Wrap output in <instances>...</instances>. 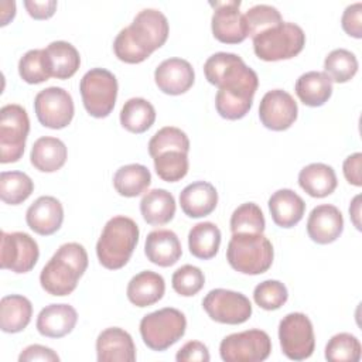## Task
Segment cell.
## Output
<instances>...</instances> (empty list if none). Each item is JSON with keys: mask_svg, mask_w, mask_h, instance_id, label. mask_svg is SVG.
Segmentation results:
<instances>
[{"mask_svg": "<svg viewBox=\"0 0 362 362\" xmlns=\"http://www.w3.org/2000/svg\"><path fill=\"white\" fill-rule=\"evenodd\" d=\"M204 74L211 85L218 86L215 107L221 117L238 120L245 117L259 86L257 74L232 52H216L204 64Z\"/></svg>", "mask_w": 362, "mask_h": 362, "instance_id": "6da1fadb", "label": "cell"}, {"mask_svg": "<svg viewBox=\"0 0 362 362\" xmlns=\"http://www.w3.org/2000/svg\"><path fill=\"white\" fill-rule=\"evenodd\" d=\"M88 269V253L81 243L61 245L40 273L41 287L51 296L71 294Z\"/></svg>", "mask_w": 362, "mask_h": 362, "instance_id": "7a4b0ae2", "label": "cell"}, {"mask_svg": "<svg viewBox=\"0 0 362 362\" xmlns=\"http://www.w3.org/2000/svg\"><path fill=\"white\" fill-rule=\"evenodd\" d=\"M137 223L124 215L110 218L96 243L99 263L109 270L122 269L132 257L139 242Z\"/></svg>", "mask_w": 362, "mask_h": 362, "instance_id": "3957f363", "label": "cell"}, {"mask_svg": "<svg viewBox=\"0 0 362 362\" xmlns=\"http://www.w3.org/2000/svg\"><path fill=\"white\" fill-rule=\"evenodd\" d=\"M272 242L263 233H232L226 259L230 267L242 274H262L273 263Z\"/></svg>", "mask_w": 362, "mask_h": 362, "instance_id": "277c9868", "label": "cell"}, {"mask_svg": "<svg viewBox=\"0 0 362 362\" xmlns=\"http://www.w3.org/2000/svg\"><path fill=\"white\" fill-rule=\"evenodd\" d=\"M304 45L305 34L303 28L290 21H283L253 37L256 57L267 62L290 59L298 55Z\"/></svg>", "mask_w": 362, "mask_h": 362, "instance_id": "5b68a950", "label": "cell"}, {"mask_svg": "<svg viewBox=\"0 0 362 362\" xmlns=\"http://www.w3.org/2000/svg\"><path fill=\"white\" fill-rule=\"evenodd\" d=\"M187 329L185 315L173 307H165L144 315L140 321V335L151 351H165L178 342Z\"/></svg>", "mask_w": 362, "mask_h": 362, "instance_id": "8992f818", "label": "cell"}, {"mask_svg": "<svg viewBox=\"0 0 362 362\" xmlns=\"http://www.w3.org/2000/svg\"><path fill=\"white\" fill-rule=\"evenodd\" d=\"M117 89L116 76L105 68H92L82 76L79 83L83 106L96 119L110 115L116 103Z\"/></svg>", "mask_w": 362, "mask_h": 362, "instance_id": "52a82bcc", "label": "cell"}, {"mask_svg": "<svg viewBox=\"0 0 362 362\" xmlns=\"http://www.w3.org/2000/svg\"><path fill=\"white\" fill-rule=\"evenodd\" d=\"M30 132L27 110L16 103L0 109V161L16 163L24 154L25 140Z\"/></svg>", "mask_w": 362, "mask_h": 362, "instance_id": "ba28073f", "label": "cell"}, {"mask_svg": "<svg viewBox=\"0 0 362 362\" xmlns=\"http://www.w3.org/2000/svg\"><path fill=\"white\" fill-rule=\"evenodd\" d=\"M279 341L281 352L291 361L310 358L315 348L314 328L303 313H290L279 324Z\"/></svg>", "mask_w": 362, "mask_h": 362, "instance_id": "9c48e42d", "label": "cell"}, {"mask_svg": "<svg viewBox=\"0 0 362 362\" xmlns=\"http://www.w3.org/2000/svg\"><path fill=\"white\" fill-rule=\"evenodd\" d=\"M272 352V339L266 331L246 329L225 337L219 355L225 362H262Z\"/></svg>", "mask_w": 362, "mask_h": 362, "instance_id": "30bf717a", "label": "cell"}, {"mask_svg": "<svg viewBox=\"0 0 362 362\" xmlns=\"http://www.w3.org/2000/svg\"><path fill=\"white\" fill-rule=\"evenodd\" d=\"M202 308L211 320L228 325L243 324L252 315L249 298L239 291L226 288L211 290L202 300Z\"/></svg>", "mask_w": 362, "mask_h": 362, "instance_id": "8fae6325", "label": "cell"}, {"mask_svg": "<svg viewBox=\"0 0 362 362\" xmlns=\"http://www.w3.org/2000/svg\"><path fill=\"white\" fill-rule=\"evenodd\" d=\"M34 110L38 122L48 129H64L74 117L75 107L72 96L59 86H49L40 90L34 99Z\"/></svg>", "mask_w": 362, "mask_h": 362, "instance_id": "7c38bea8", "label": "cell"}, {"mask_svg": "<svg viewBox=\"0 0 362 362\" xmlns=\"http://www.w3.org/2000/svg\"><path fill=\"white\" fill-rule=\"evenodd\" d=\"M124 28L139 49L148 57L165 44L170 33L167 17L156 8L139 11L133 23Z\"/></svg>", "mask_w": 362, "mask_h": 362, "instance_id": "4fadbf2b", "label": "cell"}, {"mask_svg": "<svg viewBox=\"0 0 362 362\" xmlns=\"http://www.w3.org/2000/svg\"><path fill=\"white\" fill-rule=\"evenodd\" d=\"M40 249L25 232H1L0 266L14 273H27L37 264Z\"/></svg>", "mask_w": 362, "mask_h": 362, "instance_id": "5bb4252c", "label": "cell"}, {"mask_svg": "<svg viewBox=\"0 0 362 362\" xmlns=\"http://www.w3.org/2000/svg\"><path fill=\"white\" fill-rule=\"evenodd\" d=\"M297 102L283 89L266 92L259 105V119L262 124L273 132H283L291 127L297 120Z\"/></svg>", "mask_w": 362, "mask_h": 362, "instance_id": "9a60e30c", "label": "cell"}, {"mask_svg": "<svg viewBox=\"0 0 362 362\" xmlns=\"http://www.w3.org/2000/svg\"><path fill=\"white\" fill-rule=\"evenodd\" d=\"M215 10L211 20L214 37L223 44H239L247 38L245 16L239 11L240 1H215L209 3Z\"/></svg>", "mask_w": 362, "mask_h": 362, "instance_id": "2e32d148", "label": "cell"}, {"mask_svg": "<svg viewBox=\"0 0 362 362\" xmlns=\"http://www.w3.org/2000/svg\"><path fill=\"white\" fill-rule=\"evenodd\" d=\"M154 82L165 95H181L195 82L192 65L182 58H167L154 71Z\"/></svg>", "mask_w": 362, "mask_h": 362, "instance_id": "e0dca14e", "label": "cell"}, {"mask_svg": "<svg viewBox=\"0 0 362 362\" xmlns=\"http://www.w3.org/2000/svg\"><path fill=\"white\" fill-rule=\"evenodd\" d=\"M344 230V216L341 211L331 204H322L308 215L307 233L310 239L318 245L335 242Z\"/></svg>", "mask_w": 362, "mask_h": 362, "instance_id": "ac0fdd59", "label": "cell"}, {"mask_svg": "<svg viewBox=\"0 0 362 362\" xmlns=\"http://www.w3.org/2000/svg\"><path fill=\"white\" fill-rule=\"evenodd\" d=\"M25 222L31 230L41 236L55 233L64 222L62 204L51 195L38 197L25 212Z\"/></svg>", "mask_w": 362, "mask_h": 362, "instance_id": "d6986e66", "label": "cell"}, {"mask_svg": "<svg viewBox=\"0 0 362 362\" xmlns=\"http://www.w3.org/2000/svg\"><path fill=\"white\" fill-rule=\"evenodd\" d=\"M99 362H134L136 346L132 335L119 327L103 329L96 338Z\"/></svg>", "mask_w": 362, "mask_h": 362, "instance_id": "ffe728a7", "label": "cell"}, {"mask_svg": "<svg viewBox=\"0 0 362 362\" xmlns=\"http://www.w3.org/2000/svg\"><path fill=\"white\" fill-rule=\"evenodd\" d=\"M78 313L69 304H49L37 317V331L47 338H62L76 325Z\"/></svg>", "mask_w": 362, "mask_h": 362, "instance_id": "44dd1931", "label": "cell"}, {"mask_svg": "<svg viewBox=\"0 0 362 362\" xmlns=\"http://www.w3.org/2000/svg\"><path fill=\"white\" fill-rule=\"evenodd\" d=\"M144 253L151 263L160 267H170L180 260L182 247L178 236L173 230L157 229L147 235Z\"/></svg>", "mask_w": 362, "mask_h": 362, "instance_id": "7402d4cb", "label": "cell"}, {"mask_svg": "<svg viewBox=\"0 0 362 362\" xmlns=\"http://www.w3.org/2000/svg\"><path fill=\"white\" fill-rule=\"evenodd\" d=\"M180 205L189 218H204L212 214L218 205V192L208 181L188 184L180 192Z\"/></svg>", "mask_w": 362, "mask_h": 362, "instance_id": "603a6c76", "label": "cell"}, {"mask_svg": "<svg viewBox=\"0 0 362 362\" xmlns=\"http://www.w3.org/2000/svg\"><path fill=\"white\" fill-rule=\"evenodd\" d=\"M269 211L273 222L280 228H293L304 216V199L290 188H281L269 198Z\"/></svg>", "mask_w": 362, "mask_h": 362, "instance_id": "cb8c5ba5", "label": "cell"}, {"mask_svg": "<svg viewBox=\"0 0 362 362\" xmlns=\"http://www.w3.org/2000/svg\"><path fill=\"white\" fill-rule=\"evenodd\" d=\"M165 293V281L161 274L143 270L133 276L127 284V298L136 307H148L158 303Z\"/></svg>", "mask_w": 362, "mask_h": 362, "instance_id": "d4e9b609", "label": "cell"}, {"mask_svg": "<svg viewBox=\"0 0 362 362\" xmlns=\"http://www.w3.org/2000/svg\"><path fill=\"white\" fill-rule=\"evenodd\" d=\"M68 157L66 146L62 140L51 136L40 137L30 151V161L41 173H55L64 167Z\"/></svg>", "mask_w": 362, "mask_h": 362, "instance_id": "484cf974", "label": "cell"}, {"mask_svg": "<svg viewBox=\"0 0 362 362\" xmlns=\"http://www.w3.org/2000/svg\"><path fill=\"white\" fill-rule=\"evenodd\" d=\"M298 184L310 197L324 198L335 191L338 180L331 165L324 163H311L300 170Z\"/></svg>", "mask_w": 362, "mask_h": 362, "instance_id": "4316f807", "label": "cell"}, {"mask_svg": "<svg viewBox=\"0 0 362 362\" xmlns=\"http://www.w3.org/2000/svg\"><path fill=\"white\" fill-rule=\"evenodd\" d=\"M140 212L148 225H165L173 221L175 215V199L173 194L164 188L150 189L140 201Z\"/></svg>", "mask_w": 362, "mask_h": 362, "instance_id": "83f0119b", "label": "cell"}, {"mask_svg": "<svg viewBox=\"0 0 362 362\" xmlns=\"http://www.w3.org/2000/svg\"><path fill=\"white\" fill-rule=\"evenodd\" d=\"M33 304L21 294L4 296L0 301V328L3 332H21L31 321Z\"/></svg>", "mask_w": 362, "mask_h": 362, "instance_id": "f1b7e54d", "label": "cell"}, {"mask_svg": "<svg viewBox=\"0 0 362 362\" xmlns=\"http://www.w3.org/2000/svg\"><path fill=\"white\" fill-rule=\"evenodd\" d=\"M296 93L305 106H322L332 95V81L321 71L305 72L296 82Z\"/></svg>", "mask_w": 362, "mask_h": 362, "instance_id": "f546056e", "label": "cell"}, {"mask_svg": "<svg viewBox=\"0 0 362 362\" xmlns=\"http://www.w3.org/2000/svg\"><path fill=\"white\" fill-rule=\"evenodd\" d=\"M221 246V230L214 222H198L188 232V247L201 260L215 257Z\"/></svg>", "mask_w": 362, "mask_h": 362, "instance_id": "4dcf8cb0", "label": "cell"}, {"mask_svg": "<svg viewBox=\"0 0 362 362\" xmlns=\"http://www.w3.org/2000/svg\"><path fill=\"white\" fill-rule=\"evenodd\" d=\"M151 184V174L143 164H127L113 175V187L122 197L134 198L141 195Z\"/></svg>", "mask_w": 362, "mask_h": 362, "instance_id": "1f68e13d", "label": "cell"}, {"mask_svg": "<svg viewBox=\"0 0 362 362\" xmlns=\"http://www.w3.org/2000/svg\"><path fill=\"white\" fill-rule=\"evenodd\" d=\"M156 120L154 106L144 98H130L120 110V124L130 133L147 132Z\"/></svg>", "mask_w": 362, "mask_h": 362, "instance_id": "d6a6232c", "label": "cell"}, {"mask_svg": "<svg viewBox=\"0 0 362 362\" xmlns=\"http://www.w3.org/2000/svg\"><path fill=\"white\" fill-rule=\"evenodd\" d=\"M51 66L52 78L68 79L76 74L81 65V57L78 49L66 41H52L45 48Z\"/></svg>", "mask_w": 362, "mask_h": 362, "instance_id": "836d02e7", "label": "cell"}, {"mask_svg": "<svg viewBox=\"0 0 362 362\" xmlns=\"http://www.w3.org/2000/svg\"><path fill=\"white\" fill-rule=\"evenodd\" d=\"M18 74L31 85L48 81L52 76V66L45 48L27 51L18 61Z\"/></svg>", "mask_w": 362, "mask_h": 362, "instance_id": "e575fe53", "label": "cell"}, {"mask_svg": "<svg viewBox=\"0 0 362 362\" xmlns=\"http://www.w3.org/2000/svg\"><path fill=\"white\" fill-rule=\"evenodd\" d=\"M34 191L33 180L23 171H3L0 174V198L4 204H23Z\"/></svg>", "mask_w": 362, "mask_h": 362, "instance_id": "d590c367", "label": "cell"}, {"mask_svg": "<svg viewBox=\"0 0 362 362\" xmlns=\"http://www.w3.org/2000/svg\"><path fill=\"white\" fill-rule=\"evenodd\" d=\"M358 59L354 52L345 48L332 49L324 59V72L332 82L345 83L358 72Z\"/></svg>", "mask_w": 362, "mask_h": 362, "instance_id": "8d00e7d4", "label": "cell"}, {"mask_svg": "<svg viewBox=\"0 0 362 362\" xmlns=\"http://www.w3.org/2000/svg\"><path fill=\"white\" fill-rule=\"evenodd\" d=\"M362 346L359 339L349 332H339L325 345V359L329 362H358Z\"/></svg>", "mask_w": 362, "mask_h": 362, "instance_id": "74e56055", "label": "cell"}, {"mask_svg": "<svg viewBox=\"0 0 362 362\" xmlns=\"http://www.w3.org/2000/svg\"><path fill=\"white\" fill-rule=\"evenodd\" d=\"M182 151L188 154L189 151V139L178 127L165 126L154 133L148 141V154L154 158L165 151Z\"/></svg>", "mask_w": 362, "mask_h": 362, "instance_id": "f35d334b", "label": "cell"}, {"mask_svg": "<svg viewBox=\"0 0 362 362\" xmlns=\"http://www.w3.org/2000/svg\"><path fill=\"white\" fill-rule=\"evenodd\" d=\"M266 228L264 215L255 202L239 205L230 216L232 233H263Z\"/></svg>", "mask_w": 362, "mask_h": 362, "instance_id": "ab89813d", "label": "cell"}, {"mask_svg": "<svg viewBox=\"0 0 362 362\" xmlns=\"http://www.w3.org/2000/svg\"><path fill=\"white\" fill-rule=\"evenodd\" d=\"M154 160V170L157 175L167 182H177L188 173V156L182 151H165L158 154Z\"/></svg>", "mask_w": 362, "mask_h": 362, "instance_id": "60d3db41", "label": "cell"}, {"mask_svg": "<svg viewBox=\"0 0 362 362\" xmlns=\"http://www.w3.org/2000/svg\"><path fill=\"white\" fill-rule=\"evenodd\" d=\"M245 16L247 34L253 38L255 35L273 28L283 23L280 11L269 4H256L250 7Z\"/></svg>", "mask_w": 362, "mask_h": 362, "instance_id": "b9f144b4", "label": "cell"}, {"mask_svg": "<svg viewBox=\"0 0 362 362\" xmlns=\"http://www.w3.org/2000/svg\"><path fill=\"white\" fill-rule=\"evenodd\" d=\"M205 284V276L202 270L192 264H184L178 267L171 277V286L174 291L182 297H192L202 290Z\"/></svg>", "mask_w": 362, "mask_h": 362, "instance_id": "7bdbcfd3", "label": "cell"}, {"mask_svg": "<svg viewBox=\"0 0 362 362\" xmlns=\"http://www.w3.org/2000/svg\"><path fill=\"white\" fill-rule=\"evenodd\" d=\"M288 298L287 287L279 280H264L253 290L255 303L267 311L279 310Z\"/></svg>", "mask_w": 362, "mask_h": 362, "instance_id": "ee69618b", "label": "cell"}, {"mask_svg": "<svg viewBox=\"0 0 362 362\" xmlns=\"http://www.w3.org/2000/svg\"><path fill=\"white\" fill-rule=\"evenodd\" d=\"M113 51L115 55L126 64H140L148 58V55L139 49V47L132 41L126 28L120 30L116 35L113 42Z\"/></svg>", "mask_w": 362, "mask_h": 362, "instance_id": "f6af8a7d", "label": "cell"}, {"mask_svg": "<svg viewBox=\"0 0 362 362\" xmlns=\"http://www.w3.org/2000/svg\"><path fill=\"white\" fill-rule=\"evenodd\" d=\"M342 30L354 37V38H362V3H354L348 6L341 18Z\"/></svg>", "mask_w": 362, "mask_h": 362, "instance_id": "bcb514c9", "label": "cell"}, {"mask_svg": "<svg viewBox=\"0 0 362 362\" xmlns=\"http://www.w3.org/2000/svg\"><path fill=\"white\" fill-rule=\"evenodd\" d=\"M175 359L178 362H208L211 356L205 344L199 341H189L178 349Z\"/></svg>", "mask_w": 362, "mask_h": 362, "instance_id": "7dc6e473", "label": "cell"}, {"mask_svg": "<svg viewBox=\"0 0 362 362\" xmlns=\"http://www.w3.org/2000/svg\"><path fill=\"white\" fill-rule=\"evenodd\" d=\"M20 362H35V361H42V362H58L59 356L57 352H54L51 348L40 345V344H33L24 348L18 356Z\"/></svg>", "mask_w": 362, "mask_h": 362, "instance_id": "c3c4849f", "label": "cell"}, {"mask_svg": "<svg viewBox=\"0 0 362 362\" xmlns=\"http://www.w3.org/2000/svg\"><path fill=\"white\" fill-rule=\"evenodd\" d=\"M361 167H362V154L361 153H354V154L348 156L342 164V171H344L345 180L355 187L362 185Z\"/></svg>", "mask_w": 362, "mask_h": 362, "instance_id": "681fc988", "label": "cell"}, {"mask_svg": "<svg viewBox=\"0 0 362 362\" xmlns=\"http://www.w3.org/2000/svg\"><path fill=\"white\" fill-rule=\"evenodd\" d=\"M58 3L55 0H45V1H35V0H25L24 7L27 13L35 20H47L51 18L57 10Z\"/></svg>", "mask_w": 362, "mask_h": 362, "instance_id": "f907efd6", "label": "cell"}, {"mask_svg": "<svg viewBox=\"0 0 362 362\" xmlns=\"http://www.w3.org/2000/svg\"><path fill=\"white\" fill-rule=\"evenodd\" d=\"M349 216L355 228L361 230V195H356L349 205Z\"/></svg>", "mask_w": 362, "mask_h": 362, "instance_id": "816d5d0a", "label": "cell"}]
</instances>
